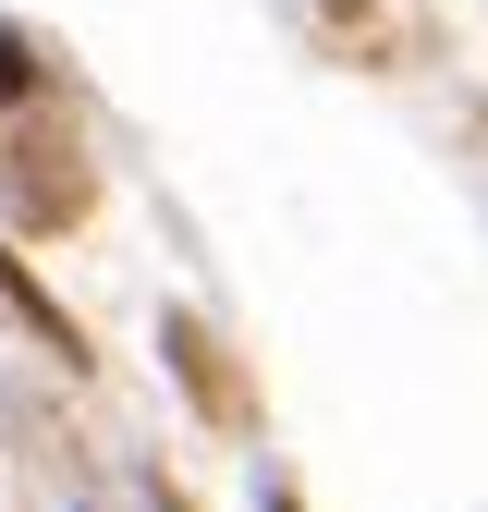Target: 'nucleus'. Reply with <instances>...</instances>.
<instances>
[{
  "instance_id": "obj_1",
  "label": "nucleus",
  "mask_w": 488,
  "mask_h": 512,
  "mask_svg": "<svg viewBox=\"0 0 488 512\" xmlns=\"http://www.w3.org/2000/svg\"><path fill=\"white\" fill-rule=\"evenodd\" d=\"M0 98H25V49L13 37H0Z\"/></svg>"
}]
</instances>
